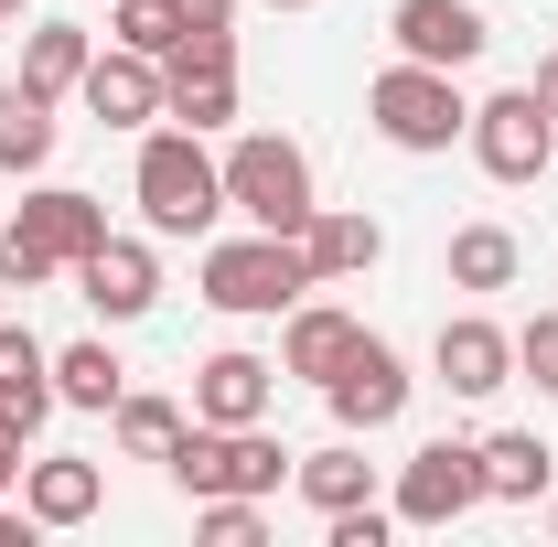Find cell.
Segmentation results:
<instances>
[{"label":"cell","instance_id":"23","mask_svg":"<svg viewBox=\"0 0 558 547\" xmlns=\"http://www.w3.org/2000/svg\"><path fill=\"white\" fill-rule=\"evenodd\" d=\"M54 398H65V409H119V398H130V365H119V354H108V343H65V354H54Z\"/></svg>","mask_w":558,"mask_h":547},{"label":"cell","instance_id":"16","mask_svg":"<svg viewBox=\"0 0 558 547\" xmlns=\"http://www.w3.org/2000/svg\"><path fill=\"white\" fill-rule=\"evenodd\" d=\"M22 505H33V526H86V515L108 505V473H97V462H75V451L22 462Z\"/></svg>","mask_w":558,"mask_h":547},{"label":"cell","instance_id":"8","mask_svg":"<svg viewBox=\"0 0 558 547\" xmlns=\"http://www.w3.org/2000/svg\"><path fill=\"white\" fill-rule=\"evenodd\" d=\"M484 505V440H418L398 473V526H451Z\"/></svg>","mask_w":558,"mask_h":547},{"label":"cell","instance_id":"30","mask_svg":"<svg viewBox=\"0 0 558 547\" xmlns=\"http://www.w3.org/2000/svg\"><path fill=\"white\" fill-rule=\"evenodd\" d=\"M11 483H22V429L0 418V494H11Z\"/></svg>","mask_w":558,"mask_h":547},{"label":"cell","instance_id":"25","mask_svg":"<svg viewBox=\"0 0 558 547\" xmlns=\"http://www.w3.org/2000/svg\"><path fill=\"white\" fill-rule=\"evenodd\" d=\"M119 451H130V462H172V440H183V429H194V418L172 409V398H119Z\"/></svg>","mask_w":558,"mask_h":547},{"label":"cell","instance_id":"26","mask_svg":"<svg viewBox=\"0 0 558 547\" xmlns=\"http://www.w3.org/2000/svg\"><path fill=\"white\" fill-rule=\"evenodd\" d=\"M194 526H205V547H258V537H269L258 494H205V505H194Z\"/></svg>","mask_w":558,"mask_h":547},{"label":"cell","instance_id":"33","mask_svg":"<svg viewBox=\"0 0 558 547\" xmlns=\"http://www.w3.org/2000/svg\"><path fill=\"white\" fill-rule=\"evenodd\" d=\"M22 11H33V0H0V22H22Z\"/></svg>","mask_w":558,"mask_h":547},{"label":"cell","instance_id":"36","mask_svg":"<svg viewBox=\"0 0 558 547\" xmlns=\"http://www.w3.org/2000/svg\"><path fill=\"white\" fill-rule=\"evenodd\" d=\"M548 172H558V161H548Z\"/></svg>","mask_w":558,"mask_h":547},{"label":"cell","instance_id":"12","mask_svg":"<svg viewBox=\"0 0 558 547\" xmlns=\"http://www.w3.org/2000/svg\"><path fill=\"white\" fill-rule=\"evenodd\" d=\"M429 365H440V387H451V398H494V387H515V333L484 323V312H462V323H440Z\"/></svg>","mask_w":558,"mask_h":547},{"label":"cell","instance_id":"29","mask_svg":"<svg viewBox=\"0 0 558 547\" xmlns=\"http://www.w3.org/2000/svg\"><path fill=\"white\" fill-rule=\"evenodd\" d=\"M172 22H183V33H226V22H236V0H172Z\"/></svg>","mask_w":558,"mask_h":547},{"label":"cell","instance_id":"35","mask_svg":"<svg viewBox=\"0 0 558 547\" xmlns=\"http://www.w3.org/2000/svg\"><path fill=\"white\" fill-rule=\"evenodd\" d=\"M548 526H558V505H548Z\"/></svg>","mask_w":558,"mask_h":547},{"label":"cell","instance_id":"18","mask_svg":"<svg viewBox=\"0 0 558 547\" xmlns=\"http://www.w3.org/2000/svg\"><path fill=\"white\" fill-rule=\"evenodd\" d=\"M301 258H312V279H365L376 258H387V226H376V215H333V205H312V226H301Z\"/></svg>","mask_w":558,"mask_h":547},{"label":"cell","instance_id":"19","mask_svg":"<svg viewBox=\"0 0 558 547\" xmlns=\"http://www.w3.org/2000/svg\"><path fill=\"white\" fill-rule=\"evenodd\" d=\"M548 440H537V429H494L484 440V505H537V494H548Z\"/></svg>","mask_w":558,"mask_h":547},{"label":"cell","instance_id":"22","mask_svg":"<svg viewBox=\"0 0 558 547\" xmlns=\"http://www.w3.org/2000/svg\"><path fill=\"white\" fill-rule=\"evenodd\" d=\"M86 22H33L22 33V86H44V97H65V86H86Z\"/></svg>","mask_w":558,"mask_h":547},{"label":"cell","instance_id":"24","mask_svg":"<svg viewBox=\"0 0 558 547\" xmlns=\"http://www.w3.org/2000/svg\"><path fill=\"white\" fill-rule=\"evenodd\" d=\"M515 258H526V247H515L505 226H462V236H451V290H515Z\"/></svg>","mask_w":558,"mask_h":547},{"label":"cell","instance_id":"17","mask_svg":"<svg viewBox=\"0 0 558 547\" xmlns=\"http://www.w3.org/2000/svg\"><path fill=\"white\" fill-rule=\"evenodd\" d=\"M354 333H365V323H354V312H333V301H290V333H279V376H312V387H323V376H333V365L354 354Z\"/></svg>","mask_w":558,"mask_h":547},{"label":"cell","instance_id":"1","mask_svg":"<svg viewBox=\"0 0 558 547\" xmlns=\"http://www.w3.org/2000/svg\"><path fill=\"white\" fill-rule=\"evenodd\" d=\"M130 194L150 215V236H205L215 215H226V161H205V130H150Z\"/></svg>","mask_w":558,"mask_h":547},{"label":"cell","instance_id":"4","mask_svg":"<svg viewBox=\"0 0 558 547\" xmlns=\"http://www.w3.org/2000/svg\"><path fill=\"white\" fill-rule=\"evenodd\" d=\"M161 473L183 483L194 505H205V494H279V483H290V451H279L269 429H215V418H194Z\"/></svg>","mask_w":558,"mask_h":547},{"label":"cell","instance_id":"21","mask_svg":"<svg viewBox=\"0 0 558 547\" xmlns=\"http://www.w3.org/2000/svg\"><path fill=\"white\" fill-rule=\"evenodd\" d=\"M290 483H301L323 515H344V505H376V462H365L354 440H333V451H301V462H290Z\"/></svg>","mask_w":558,"mask_h":547},{"label":"cell","instance_id":"32","mask_svg":"<svg viewBox=\"0 0 558 547\" xmlns=\"http://www.w3.org/2000/svg\"><path fill=\"white\" fill-rule=\"evenodd\" d=\"M537 108L558 119V54H537Z\"/></svg>","mask_w":558,"mask_h":547},{"label":"cell","instance_id":"28","mask_svg":"<svg viewBox=\"0 0 558 547\" xmlns=\"http://www.w3.org/2000/svg\"><path fill=\"white\" fill-rule=\"evenodd\" d=\"M515 376H537V398H558V312H537L515 333Z\"/></svg>","mask_w":558,"mask_h":547},{"label":"cell","instance_id":"15","mask_svg":"<svg viewBox=\"0 0 558 547\" xmlns=\"http://www.w3.org/2000/svg\"><path fill=\"white\" fill-rule=\"evenodd\" d=\"M54 409H65V398H54V354L22 333V323H0V418L33 440V429H44Z\"/></svg>","mask_w":558,"mask_h":547},{"label":"cell","instance_id":"9","mask_svg":"<svg viewBox=\"0 0 558 547\" xmlns=\"http://www.w3.org/2000/svg\"><path fill=\"white\" fill-rule=\"evenodd\" d=\"M323 398H333V418H344V429H387V418L409 409V365H398V343L354 333V354L323 376Z\"/></svg>","mask_w":558,"mask_h":547},{"label":"cell","instance_id":"13","mask_svg":"<svg viewBox=\"0 0 558 547\" xmlns=\"http://www.w3.org/2000/svg\"><path fill=\"white\" fill-rule=\"evenodd\" d=\"M108 130H150L161 119V54H130V44H108V54H86V86H75Z\"/></svg>","mask_w":558,"mask_h":547},{"label":"cell","instance_id":"14","mask_svg":"<svg viewBox=\"0 0 558 547\" xmlns=\"http://www.w3.org/2000/svg\"><path fill=\"white\" fill-rule=\"evenodd\" d=\"M279 398V365H258V354H205L194 365V418H215V429H258Z\"/></svg>","mask_w":558,"mask_h":547},{"label":"cell","instance_id":"31","mask_svg":"<svg viewBox=\"0 0 558 547\" xmlns=\"http://www.w3.org/2000/svg\"><path fill=\"white\" fill-rule=\"evenodd\" d=\"M0 547H33V505H22V515L0 505Z\"/></svg>","mask_w":558,"mask_h":547},{"label":"cell","instance_id":"7","mask_svg":"<svg viewBox=\"0 0 558 547\" xmlns=\"http://www.w3.org/2000/svg\"><path fill=\"white\" fill-rule=\"evenodd\" d=\"M462 139H473V161H484L494 183H537V172L558 161V119L537 108V86H505V97H484Z\"/></svg>","mask_w":558,"mask_h":547},{"label":"cell","instance_id":"34","mask_svg":"<svg viewBox=\"0 0 558 547\" xmlns=\"http://www.w3.org/2000/svg\"><path fill=\"white\" fill-rule=\"evenodd\" d=\"M269 11H312V0H269Z\"/></svg>","mask_w":558,"mask_h":547},{"label":"cell","instance_id":"27","mask_svg":"<svg viewBox=\"0 0 558 547\" xmlns=\"http://www.w3.org/2000/svg\"><path fill=\"white\" fill-rule=\"evenodd\" d=\"M119 44H130V54H172V44H183L172 0H119Z\"/></svg>","mask_w":558,"mask_h":547},{"label":"cell","instance_id":"3","mask_svg":"<svg viewBox=\"0 0 558 547\" xmlns=\"http://www.w3.org/2000/svg\"><path fill=\"white\" fill-rule=\"evenodd\" d=\"M365 119H376V139H387V150H451V139L473 130V108H462L451 65H409V54L365 86Z\"/></svg>","mask_w":558,"mask_h":547},{"label":"cell","instance_id":"11","mask_svg":"<svg viewBox=\"0 0 558 547\" xmlns=\"http://www.w3.org/2000/svg\"><path fill=\"white\" fill-rule=\"evenodd\" d=\"M387 33H398V54H409V65H451V75L494 44L473 0H398V11H387Z\"/></svg>","mask_w":558,"mask_h":547},{"label":"cell","instance_id":"5","mask_svg":"<svg viewBox=\"0 0 558 547\" xmlns=\"http://www.w3.org/2000/svg\"><path fill=\"white\" fill-rule=\"evenodd\" d=\"M226 205L247 215V226H269V236H301L312 226V161H301V139L247 130L226 150Z\"/></svg>","mask_w":558,"mask_h":547},{"label":"cell","instance_id":"2","mask_svg":"<svg viewBox=\"0 0 558 547\" xmlns=\"http://www.w3.org/2000/svg\"><path fill=\"white\" fill-rule=\"evenodd\" d=\"M86 247H108V205L75 194V183H54V194H33L22 215H0V290H44Z\"/></svg>","mask_w":558,"mask_h":547},{"label":"cell","instance_id":"20","mask_svg":"<svg viewBox=\"0 0 558 547\" xmlns=\"http://www.w3.org/2000/svg\"><path fill=\"white\" fill-rule=\"evenodd\" d=\"M54 161V97L44 86H0V172H44Z\"/></svg>","mask_w":558,"mask_h":547},{"label":"cell","instance_id":"10","mask_svg":"<svg viewBox=\"0 0 558 547\" xmlns=\"http://www.w3.org/2000/svg\"><path fill=\"white\" fill-rule=\"evenodd\" d=\"M75 290H86V312H97V323H140V312L161 301V258H150L140 236H108V247H86V258H75Z\"/></svg>","mask_w":558,"mask_h":547},{"label":"cell","instance_id":"6","mask_svg":"<svg viewBox=\"0 0 558 547\" xmlns=\"http://www.w3.org/2000/svg\"><path fill=\"white\" fill-rule=\"evenodd\" d=\"M301 290H323L312 258H301V236H236V247H205V301L215 312H290Z\"/></svg>","mask_w":558,"mask_h":547}]
</instances>
